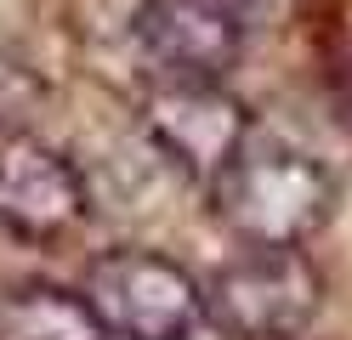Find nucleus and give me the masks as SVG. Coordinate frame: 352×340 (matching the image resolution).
Returning a JSON list of instances; mask_svg holds the SVG:
<instances>
[{
  "label": "nucleus",
  "mask_w": 352,
  "mask_h": 340,
  "mask_svg": "<svg viewBox=\"0 0 352 340\" xmlns=\"http://www.w3.org/2000/svg\"><path fill=\"white\" fill-rule=\"evenodd\" d=\"M324 278L301 249H245L205 284V317L228 340H301Z\"/></svg>",
  "instance_id": "nucleus-2"
},
{
  "label": "nucleus",
  "mask_w": 352,
  "mask_h": 340,
  "mask_svg": "<svg viewBox=\"0 0 352 340\" xmlns=\"http://www.w3.org/2000/svg\"><path fill=\"white\" fill-rule=\"evenodd\" d=\"M85 301L108 340H188L205 317V289L160 249H108L85 272Z\"/></svg>",
  "instance_id": "nucleus-3"
},
{
  "label": "nucleus",
  "mask_w": 352,
  "mask_h": 340,
  "mask_svg": "<svg viewBox=\"0 0 352 340\" xmlns=\"http://www.w3.org/2000/svg\"><path fill=\"white\" fill-rule=\"evenodd\" d=\"M216 221L250 249H301L336 210V176L307 148L250 131L205 181Z\"/></svg>",
  "instance_id": "nucleus-1"
},
{
  "label": "nucleus",
  "mask_w": 352,
  "mask_h": 340,
  "mask_svg": "<svg viewBox=\"0 0 352 340\" xmlns=\"http://www.w3.org/2000/svg\"><path fill=\"white\" fill-rule=\"evenodd\" d=\"M0 340H108L85 289L23 284L0 295Z\"/></svg>",
  "instance_id": "nucleus-7"
},
{
  "label": "nucleus",
  "mask_w": 352,
  "mask_h": 340,
  "mask_svg": "<svg viewBox=\"0 0 352 340\" xmlns=\"http://www.w3.org/2000/svg\"><path fill=\"white\" fill-rule=\"evenodd\" d=\"M40 108H46V80H40L17 52L0 45V136L29 131V120Z\"/></svg>",
  "instance_id": "nucleus-8"
},
{
  "label": "nucleus",
  "mask_w": 352,
  "mask_h": 340,
  "mask_svg": "<svg viewBox=\"0 0 352 340\" xmlns=\"http://www.w3.org/2000/svg\"><path fill=\"white\" fill-rule=\"evenodd\" d=\"M91 210L80 165L29 131L0 136V227L23 244H57Z\"/></svg>",
  "instance_id": "nucleus-5"
},
{
  "label": "nucleus",
  "mask_w": 352,
  "mask_h": 340,
  "mask_svg": "<svg viewBox=\"0 0 352 340\" xmlns=\"http://www.w3.org/2000/svg\"><path fill=\"white\" fill-rule=\"evenodd\" d=\"M142 131L182 176L210 181L256 125L245 102L228 97L216 80V85H153L142 102Z\"/></svg>",
  "instance_id": "nucleus-6"
},
{
  "label": "nucleus",
  "mask_w": 352,
  "mask_h": 340,
  "mask_svg": "<svg viewBox=\"0 0 352 340\" xmlns=\"http://www.w3.org/2000/svg\"><path fill=\"white\" fill-rule=\"evenodd\" d=\"M125 34L153 85H216L250 40L222 0H137Z\"/></svg>",
  "instance_id": "nucleus-4"
},
{
  "label": "nucleus",
  "mask_w": 352,
  "mask_h": 340,
  "mask_svg": "<svg viewBox=\"0 0 352 340\" xmlns=\"http://www.w3.org/2000/svg\"><path fill=\"white\" fill-rule=\"evenodd\" d=\"M222 6L233 12V23L245 34H267V29H278V23L296 12V0H222Z\"/></svg>",
  "instance_id": "nucleus-9"
}]
</instances>
